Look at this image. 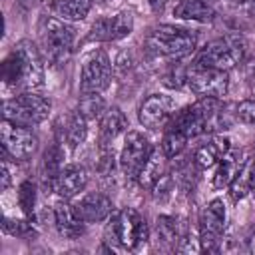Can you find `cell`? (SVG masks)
Returning <instances> with one entry per match:
<instances>
[{
    "mask_svg": "<svg viewBox=\"0 0 255 255\" xmlns=\"http://www.w3.org/2000/svg\"><path fill=\"white\" fill-rule=\"evenodd\" d=\"M235 118L241 124H247V126H253L255 128V100H243V102H239L237 108H235Z\"/></svg>",
    "mask_w": 255,
    "mask_h": 255,
    "instance_id": "cell-31",
    "label": "cell"
},
{
    "mask_svg": "<svg viewBox=\"0 0 255 255\" xmlns=\"http://www.w3.org/2000/svg\"><path fill=\"white\" fill-rule=\"evenodd\" d=\"M133 30V18L129 12H120L114 16L98 18L88 34V42H116L129 36Z\"/></svg>",
    "mask_w": 255,
    "mask_h": 255,
    "instance_id": "cell-14",
    "label": "cell"
},
{
    "mask_svg": "<svg viewBox=\"0 0 255 255\" xmlns=\"http://www.w3.org/2000/svg\"><path fill=\"white\" fill-rule=\"evenodd\" d=\"M205 2H207V0H205Z\"/></svg>",
    "mask_w": 255,
    "mask_h": 255,
    "instance_id": "cell-36",
    "label": "cell"
},
{
    "mask_svg": "<svg viewBox=\"0 0 255 255\" xmlns=\"http://www.w3.org/2000/svg\"><path fill=\"white\" fill-rule=\"evenodd\" d=\"M225 203L221 199H211L199 213V249L217 251L221 235L225 229Z\"/></svg>",
    "mask_w": 255,
    "mask_h": 255,
    "instance_id": "cell-11",
    "label": "cell"
},
{
    "mask_svg": "<svg viewBox=\"0 0 255 255\" xmlns=\"http://www.w3.org/2000/svg\"><path fill=\"white\" fill-rule=\"evenodd\" d=\"M145 46L157 56L179 60V58L189 56L195 50L197 38H195L193 32H189L185 28L163 24V26H157V28L149 30V34L145 38Z\"/></svg>",
    "mask_w": 255,
    "mask_h": 255,
    "instance_id": "cell-4",
    "label": "cell"
},
{
    "mask_svg": "<svg viewBox=\"0 0 255 255\" xmlns=\"http://www.w3.org/2000/svg\"><path fill=\"white\" fill-rule=\"evenodd\" d=\"M149 2V6H151V10L155 12V14H159V12H163V8H165V4H167V0H147Z\"/></svg>",
    "mask_w": 255,
    "mask_h": 255,
    "instance_id": "cell-33",
    "label": "cell"
},
{
    "mask_svg": "<svg viewBox=\"0 0 255 255\" xmlns=\"http://www.w3.org/2000/svg\"><path fill=\"white\" fill-rule=\"evenodd\" d=\"M62 159H64V151L58 143L50 145L46 151H44V157H42V179L48 187L54 189V183H56V177L60 175L62 171Z\"/></svg>",
    "mask_w": 255,
    "mask_h": 255,
    "instance_id": "cell-26",
    "label": "cell"
},
{
    "mask_svg": "<svg viewBox=\"0 0 255 255\" xmlns=\"http://www.w3.org/2000/svg\"><path fill=\"white\" fill-rule=\"evenodd\" d=\"M128 129V118L120 108H108L100 116V126H98V141L102 147H110L112 141L122 135Z\"/></svg>",
    "mask_w": 255,
    "mask_h": 255,
    "instance_id": "cell-19",
    "label": "cell"
},
{
    "mask_svg": "<svg viewBox=\"0 0 255 255\" xmlns=\"http://www.w3.org/2000/svg\"><path fill=\"white\" fill-rule=\"evenodd\" d=\"M80 112L86 118H100L106 112L104 100L100 98V92H86L80 102Z\"/></svg>",
    "mask_w": 255,
    "mask_h": 255,
    "instance_id": "cell-29",
    "label": "cell"
},
{
    "mask_svg": "<svg viewBox=\"0 0 255 255\" xmlns=\"http://www.w3.org/2000/svg\"><path fill=\"white\" fill-rule=\"evenodd\" d=\"M74 38H76V32L66 20H62L58 16L48 18L42 28L44 60L54 68L68 62L72 48H74Z\"/></svg>",
    "mask_w": 255,
    "mask_h": 255,
    "instance_id": "cell-6",
    "label": "cell"
},
{
    "mask_svg": "<svg viewBox=\"0 0 255 255\" xmlns=\"http://www.w3.org/2000/svg\"><path fill=\"white\" fill-rule=\"evenodd\" d=\"M2 80L8 88L40 90L44 88V58L30 40H20L2 62Z\"/></svg>",
    "mask_w": 255,
    "mask_h": 255,
    "instance_id": "cell-1",
    "label": "cell"
},
{
    "mask_svg": "<svg viewBox=\"0 0 255 255\" xmlns=\"http://www.w3.org/2000/svg\"><path fill=\"white\" fill-rule=\"evenodd\" d=\"M60 133H62V141H66L70 149H76L80 143H84V139L88 135V118L80 110L72 112L64 120V126L60 128Z\"/></svg>",
    "mask_w": 255,
    "mask_h": 255,
    "instance_id": "cell-22",
    "label": "cell"
},
{
    "mask_svg": "<svg viewBox=\"0 0 255 255\" xmlns=\"http://www.w3.org/2000/svg\"><path fill=\"white\" fill-rule=\"evenodd\" d=\"M112 82V64L104 50H94L82 64L80 90L86 92H104Z\"/></svg>",
    "mask_w": 255,
    "mask_h": 255,
    "instance_id": "cell-12",
    "label": "cell"
},
{
    "mask_svg": "<svg viewBox=\"0 0 255 255\" xmlns=\"http://www.w3.org/2000/svg\"><path fill=\"white\" fill-rule=\"evenodd\" d=\"M94 2H108V0H94Z\"/></svg>",
    "mask_w": 255,
    "mask_h": 255,
    "instance_id": "cell-34",
    "label": "cell"
},
{
    "mask_svg": "<svg viewBox=\"0 0 255 255\" xmlns=\"http://www.w3.org/2000/svg\"><path fill=\"white\" fill-rule=\"evenodd\" d=\"M165 128H167V129L163 131V137H161V151L165 153L167 159H171V157L179 155V153L185 149L189 137H187L185 133H181L179 129L171 128V126H165Z\"/></svg>",
    "mask_w": 255,
    "mask_h": 255,
    "instance_id": "cell-27",
    "label": "cell"
},
{
    "mask_svg": "<svg viewBox=\"0 0 255 255\" xmlns=\"http://www.w3.org/2000/svg\"><path fill=\"white\" fill-rule=\"evenodd\" d=\"M165 153L159 149V151H153L147 159V163L143 165V169L139 171L137 175V181L141 187H153L163 175H165Z\"/></svg>",
    "mask_w": 255,
    "mask_h": 255,
    "instance_id": "cell-24",
    "label": "cell"
},
{
    "mask_svg": "<svg viewBox=\"0 0 255 255\" xmlns=\"http://www.w3.org/2000/svg\"><path fill=\"white\" fill-rule=\"evenodd\" d=\"M50 110H52L50 100L34 90L20 92L18 96L6 100L2 106L4 120H10V122H14L18 126H26V128L42 124L48 118Z\"/></svg>",
    "mask_w": 255,
    "mask_h": 255,
    "instance_id": "cell-5",
    "label": "cell"
},
{
    "mask_svg": "<svg viewBox=\"0 0 255 255\" xmlns=\"http://www.w3.org/2000/svg\"><path fill=\"white\" fill-rule=\"evenodd\" d=\"M86 185H88V171H86V167H82L78 163H70V165L62 167L60 175L56 177L54 191L60 197H64V199H72L80 191H84Z\"/></svg>",
    "mask_w": 255,
    "mask_h": 255,
    "instance_id": "cell-17",
    "label": "cell"
},
{
    "mask_svg": "<svg viewBox=\"0 0 255 255\" xmlns=\"http://www.w3.org/2000/svg\"><path fill=\"white\" fill-rule=\"evenodd\" d=\"M147 237V221L137 209L124 207L110 215V221L106 225V239L118 249L137 251L145 245Z\"/></svg>",
    "mask_w": 255,
    "mask_h": 255,
    "instance_id": "cell-2",
    "label": "cell"
},
{
    "mask_svg": "<svg viewBox=\"0 0 255 255\" xmlns=\"http://www.w3.org/2000/svg\"><path fill=\"white\" fill-rule=\"evenodd\" d=\"M151 153H153L151 141L141 131H137V129L128 131L122 151H120V159H118L122 173L129 179H137L139 171L143 169V165L147 163Z\"/></svg>",
    "mask_w": 255,
    "mask_h": 255,
    "instance_id": "cell-9",
    "label": "cell"
},
{
    "mask_svg": "<svg viewBox=\"0 0 255 255\" xmlns=\"http://www.w3.org/2000/svg\"><path fill=\"white\" fill-rule=\"evenodd\" d=\"M92 4H94V0H56L54 12L58 14V18H62L66 22H78L90 14Z\"/></svg>",
    "mask_w": 255,
    "mask_h": 255,
    "instance_id": "cell-25",
    "label": "cell"
},
{
    "mask_svg": "<svg viewBox=\"0 0 255 255\" xmlns=\"http://www.w3.org/2000/svg\"><path fill=\"white\" fill-rule=\"evenodd\" d=\"M245 58V42L239 36H223L205 44L197 56V64L217 68V70H231Z\"/></svg>",
    "mask_w": 255,
    "mask_h": 255,
    "instance_id": "cell-7",
    "label": "cell"
},
{
    "mask_svg": "<svg viewBox=\"0 0 255 255\" xmlns=\"http://www.w3.org/2000/svg\"><path fill=\"white\" fill-rule=\"evenodd\" d=\"M187 86L199 98H223L229 90L227 72L193 62L187 70Z\"/></svg>",
    "mask_w": 255,
    "mask_h": 255,
    "instance_id": "cell-8",
    "label": "cell"
},
{
    "mask_svg": "<svg viewBox=\"0 0 255 255\" xmlns=\"http://www.w3.org/2000/svg\"><path fill=\"white\" fill-rule=\"evenodd\" d=\"M18 203L22 207V211L32 217L34 215V207H36V185L32 181H22L18 187Z\"/></svg>",
    "mask_w": 255,
    "mask_h": 255,
    "instance_id": "cell-30",
    "label": "cell"
},
{
    "mask_svg": "<svg viewBox=\"0 0 255 255\" xmlns=\"http://www.w3.org/2000/svg\"><path fill=\"white\" fill-rule=\"evenodd\" d=\"M251 4H253V8H255V0H251Z\"/></svg>",
    "mask_w": 255,
    "mask_h": 255,
    "instance_id": "cell-35",
    "label": "cell"
},
{
    "mask_svg": "<svg viewBox=\"0 0 255 255\" xmlns=\"http://www.w3.org/2000/svg\"><path fill=\"white\" fill-rule=\"evenodd\" d=\"M229 149H231V141L227 135H213L195 149L193 163L197 169H211Z\"/></svg>",
    "mask_w": 255,
    "mask_h": 255,
    "instance_id": "cell-18",
    "label": "cell"
},
{
    "mask_svg": "<svg viewBox=\"0 0 255 255\" xmlns=\"http://www.w3.org/2000/svg\"><path fill=\"white\" fill-rule=\"evenodd\" d=\"M4 231L10 233V235H28L32 231L30 223L26 221H18V219H10V217H4Z\"/></svg>",
    "mask_w": 255,
    "mask_h": 255,
    "instance_id": "cell-32",
    "label": "cell"
},
{
    "mask_svg": "<svg viewBox=\"0 0 255 255\" xmlns=\"http://www.w3.org/2000/svg\"><path fill=\"white\" fill-rule=\"evenodd\" d=\"M173 114H175L173 98H169L165 94H151L139 106L137 118H139V124L143 128H147V129H161V128H165L171 122Z\"/></svg>",
    "mask_w": 255,
    "mask_h": 255,
    "instance_id": "cell-13",
    "label": "cell"
},
{
    "mask_svg": "<svg viewBox=\"0 0 255 255\" xmlns=\"http://www.w3.org/2000/svg\"><path fill=\"white\" fill-rule=\"evenodd\" d=\"M74 207L86 223H100L114 213V201L98 191L80 195V199L74 201Z\"/></svg>",
    "mask_w": 255,
    "mask_h": 255,
    "instance_id": "cell-15",
    "label": "cell"
},
{
    "mask_svg": "<svg viewBox=\"0 0 255 255\" xmlns=\"http://www.w3.org/2000/svg\"><path fill=\"white\" fill-rule=\"evenodd\" d=\"M243 163V153L239 149H229L213 167V175H211V185L215 189H221L225 185H229L235 177V173L239 171Z\"/></svg>",
    "mask_w": 255,
    "mask_h": 255,
    "instance_id": "cell-21",
    "label": "cell"
},
{
    "mask_svg": "<svg viewBox=\"0 0 255 255\" xmlns=\"http://www.w3.org/2000/svg\"><path fill=\"white\" fill-rule=\"evenodd\" d=\"M173 16L179 20H191V22H209L213 20L215 12L205 0H181L173 8Z\"/></svg>",
    "mask_w": 255,
    "mask_h": 255,
    "instance_id": "cell-23",
    "label": "cell"
},
{
    "mask_svg": "<svg viewBox=\"0 0 255 255\" xmlns=\"http://www.w3.org/2000/svg\"><path fill=\"white\" fill-rule=\"evenodd\" d=\"M219 110H221L219 98H199L195 104L185 106L183 110L175 112L167 126L179 129L181 133H185L191 139V137L205 133L209 129V126L215 124V120L221 114Z\"/></svg>",
    "mask_w": 255,
    "mask_h": 255,
    "instance_id": "cell-3",
    "label": "cell"
},
{
    "mask_svg": "<svg viewBox=\"0 0 255 255\" xmlns=\"http://www.w3.org/2000/svg\"><path fill=\"white\" fill-rule=\"evenodd\" d=\"M54 223H56L58 233L66 239L80 237L84 233V225H86V221L78 215L74 203H68L64 197L54 205Z\"/></svg>",
    "mask_w": 255,
    "mask_h": 255,
    "instance_id": "cell-16",
    "label": "cell"
},
{
    "mask_svg": "<svg viewBox=\"0 0 255 255\" xmlns=\"http://www.w3.org/2000/svg\"><path fill=\"white\" fill-rule=\"evenodd\" d=\"M253 191H255V153L243 159L239 171L235 173L233 181L229 183V193H231L233 201L245 199Z\"/></svg>",
    "mask_w": 255,
    "mask_h": 255,
    "instance_id": "cell-20",
    "label": "cell"
},
{
    "mask_svg": "<svg viewBox=\"0 0 255 255\" xmlns=\"http://www.w3.org/2000/svg\"><path fill=\"white\" fill-rule=\"evenodd\" d=\"M157 239H161L163 245L167 247H175V243L179 241V225L177 219L171 215H159L157 217Z\"/></svg>",
    "mask_w": 255,
    "mask_h": 255,
    "instance_id": "cell-28",
    "label": "cell"
},
{
    "mask_svg": "<svg viewBox=\"0 0 255 255\" xmlns=\"http://www.w3.org/2000/svg\"><path fill=\"white\" fill-rule=\"evenodd\" d=\"M0 135H2V149L6 157H12L16 161H24L34 155L38 147V137L36 133L26 128L18 126L10 120H2L0 126Z\"/></svg>",
    "mask_w": 255,
    "mask_h": 255,
    "instance_id": "cell-10",
    "label": "cell"
}]
</instances>
